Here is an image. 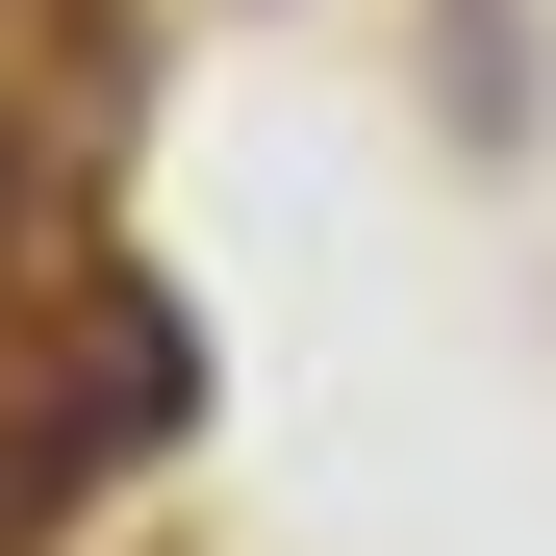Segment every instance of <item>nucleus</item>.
<instances>
[{
	"instance_id": "f257e3e1",
	"label": "nucleus",
	"mask_w": 556,
	"mask_h": 556,
	"mask_svg": "<svg viewBox=\"0 0 556 556\" xmlns=\"http://www.w3.org/2000/svg\"><path fill=\"white\" fill-rule=\"evenodd\" d=\"M0 253H26V177H0Z\"/></svg>"
}]
</instances>
